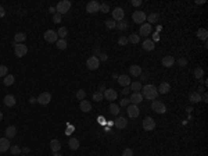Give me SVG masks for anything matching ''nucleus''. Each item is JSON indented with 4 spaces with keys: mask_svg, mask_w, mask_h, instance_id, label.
<instances>
[{
    "mask_svg": "<svg viewBox=\"0 0 208 156\" xmlns=\"http://www.w3.org/2000/svg\"><path fill=\"white\" fill-rule=\"evenodd\" d=\"M203 77H204V70L201 68V67H197V68L194 70V78H197V79H201Z\"/></svg>",
    "mask_w": 208,
    "mask_h": 156,
    "instance_id": "4c0bfd02",
    "label": "nucleus"
},
{
    "mask_svg": "<svg viewBox=\"0 0 208 156\" xmlns=\"http://www.w3.org/2000/svg\"><path fill=\"white\" fill-rule=\"evenodd\" d=\"M129 92H131V89H129V87H125V88H123V89H122V93H123V95H128Z\"/></svg>",
    "mask_w": 208,
    "mask_h": 156,
    "instance_id": "4d7b16f0",
    "label": "nucleus"
},
{
    "mask_svg": "<svg viewBox=\"0 0 208 156\" xmlns=\"http://www.w3.org/2000/svg\"><path fill=\"white\" fill-rule=\"evenodd\" d=\"M28 53V48L24 43H17V46L14 48V54L17 57H24Z\"/></svg>",
    "mask_w": 208,
    "mask_h": 156,
    "instance_id": "0eeeda50",
    "label": "nucleus"
},
{
    "mask_svg": "<svg viewBox=\"0 0 208 156\" xmlns=\"http://www.w3.org/2000/svg\"><path fill=\"white\" fill-rule=\"evenodd\" d=\"M151 29H153V26L150 25L149 22H147V24H142L140 25V35L142 36H147V35L151 34Z\"/></svg>",
    "mask_w": 208,
    "mask_h": 156,
    "instance_id": "aec40b11",
    "label": "nucleus"
},
{
    "mask_svg": "<svg viewBox=\"0 0 208 156\" xmlns=\"http://www.w3.org/2000/svg\"><path fill=\"white\" fill-rule=\"evenodd\" d=\"M25 39H26V34H24V32H18V34L14 35V42L15 43H24Z\"/></svg>",
    "mask_w": 208,
    "mask_h": 156,
    "instance_id": "bb28decb",
    "label": "nucleus"
},
{
    "mask_svg": "<svg viewBox=\"0 0 208 156\" xmlns=\"http://www.w3.org/2000/svg\"><path fill=\"white\" fill-rule=\"evenodd\" d=\"M158 93H162V95H165V93H168V92L171 91V85L168 82H161V85L157 88Z\"/></svg>",
    "mask_w": 208,
    "mask_h": 156,
    "instance_id": "b1692460",
    "label": "nucleus"
},
{
    "mask_svg": "<svg viewBox=\"0 0 208 156\" xmlns=\"http://www.w3.org/2000/svg\"><path fill=\"white\" fill-rule=\"evenodd\" d=\"M49 11H50V13L53 14V15H54V14H55V10H54V7H50V9H49Z\"/></svg>",
    "mask_w": 208,
    "mask_h": 156,
    "instance_id": "680f3d73",
    "label": "nucleus"
},
{
    "mask_svg": "<svg viewBox=\"0 0 208 156\" xmlns=\"http://www.w3.org/2000/svg\"><path fill=\"white\" fill-rule=\"evenodd\" d=\"M100 11H101V13H104V14L110 13V7H108V4H107V3H103V4H100Z\"/></svg>",
    "mask_w": 208,
    "mask_h": 156,
    "instance_id": "37998d69",
    "label": "nucleus"
},
{
    "mask_svg": "<svg viewBox=\"0 0 208 156\" xmlns=\"http://www.w3.org/2000/svg\"><path fill=\"white\" fill-rule=\"evenodd\" d=\"M7 74H9V68H7L6 65L0 64V77H6Z\"/></svg>",
    "mask_w": 208,
    "mask_h": 156,
    "instance_id": "79ce46f5",
    "label": "nucleus"
},
{
    "mask_svg": "<svg viewBox=\"0 0 208 156\" xmlns=\"http://www.w3.org/2000/svg\"><path fill=\"white\" fill-rule=\"evenodd\" d=\"M68 145H69V148H71L72 151H77L78 148H79V141L72 137V138H69V141H68Z\"/></svg>",
    "mask_w": 208,
    "mask_h": 156,
    "instance_id": "c85d7f7f",
    "label": "nucleus"
},
{
    "mask_svg": "<svg viewBox=\"0 0 208 156\" xmlns=\"http://www.w3.org/2000/svg\"><path fill=\"white\" fill-rule=\"evenodd\" d=\"M69 9H71V1L69 0H61V1H58L57 3V7H55V13H58V14H67L68 11H69Z\"/></svg>",
    "mask_w": 208,
    "mask_h": 156,
    "instance_id": "f03ea898",
    "label": "nucleus"
},
{
    "mask_svg": "<svg viewBox=\"0 0 208 156\" xmlns=\"http://www.w3.org/2000/svg\"><path fill=\"white\" fill-rule=\"evenodd\" d=\"M110 112L111 114H114V116H118L119 114V106L115 103H111L110 104Z\"/></svg>",
    "mask_w": 208,
    "mask_h": 156,
    "instance_id": "e433bc0d",
    "label": "nucleus"
},
{
    "mask_svg": "<svg viewBox=\"0 0 208 156\" xmlns=\"http://www.w3.org/2000/svg\"><path fill=\"white\" fill-rule=\"evenodd\" d=\"M143 128H145L146 131H153L154 128H155V121L153 120V117L147 116L143 120Z\"/></svg>",
    "mask_w": 208,
    "mask_h": 156,
    "instance_id": "9b49d317",
    "label": "nucleus"
},
{
    "mask_svg": "<svg viewBox=\"0 0 208 156\" xmlns=\"http://www.w3.org/2000/svg\"><path fill=\"white\" fill-rule=\"evenodd\" d=\"M126 110H128V116L131 117V118H136V117H139V114H140V109L137 107V104H129Z\"/></svg>",
    "mask_w": 208,
    "mask_h": 156,
    "instance_id": "9d476101",
    "label": "nucleus"
},
{
    "mask_svg": "<svg viewBox=\"0 0 208 156\" xmlns=\"http://www.w3.org/2000/svg\"><path fill=\"white\" fill-rule=\"evenodd\" d=\"M142 4V0H132V6L133 7H139Z\"/></svg>",
    "mask_w": 208,
    "mask_h": 156,
    "instance_id": "864d4df0",
    "label": "nucleus"
},
{
    "mask_svg": "<svg viewBox=\"0 0 208 156\" xmlns=\"http://www.w3.org/2000/svg\"><path fill=\"white\" fill-rule=\"evenodd\" d=\"M99 60L106 61L107 60V54H106V53H100V59H99Z\"/></svg>",
    "mask_w": 208,
    "mask_h": 156,
    "instance_id": "6e6d98bb",
    "label": "nucleus"
},
{
    "mask_svg": "<svg viewBox=\"0 0 208 156\" xmlns=\"http://www.w3.org/2000/svg\"><path fill=\"white\" fill-rule=\"evenodd\" d=\"M79 109H81V112L83 113H89L92 110V104H90L89 100H81V103H79Z\"/></svg>",
    "mask_w": 208,
    "mask_h": 156,
    "instance_id": "6ab92c4d",
    "label": "nucleus"
},
{
    "mask_svg": "<svg viewBox=\"0 0 208 156\" xmlns=\"http://www.w3.org/2000/svg\"><path fill=\"white\" fill-rule=\"evenodd\" d=\"M101 91H106V85H101V87H100V92Z\"/></svg>",
    "mask_w": 208,
    "mask_h": 156,
    "instance_id": "0e129e2a",
    "label": "nucleus"
},
{
    "mask_svg": "<svg viewBox=\"0 0 208 156\" xmlns=\"http://www.w3.org/2000/svg\"><path fill=\"white\" fill-rule=\"evenodd\" d=\"M103 98H104V95H103L101 92H96V93H93V100H96V102L103 100Z\"/></svg>",
    "mask_w": 208,
    "mask_h": 156,
    "instance_id": "a18cd8bd",
    "label": "nucleus"
},
{
    "mask_svg": "<svg viewBox=\"0 0 208 156\" xmlns=\"http://www.w3.org/2000/svg\"><path fill=\"white\" fill-rule=\"evenodd\" d=\"M197 36H199L200 39H203V40H207V38H208L207 29H205V28H200L199 32H197Z\"/></svg>",
    "mask_w": 208,
    "mask_h": 156,
    "instance_id": "72a5a7b5",
    "label": "nucleus"
},
{
    "mask_svg": "<svg viewBox=\"0 0 208 156\" xmlns=\"http://www.w3.org/2000/svg\"><path fill=\"white\" fill-rule=\"evenodd\" d=\"M142 46H143V49H145L146 52H151V50H154V48H155L154 40H151V39H145Z\"/></svg>",
    "mask_w": 208,
    "mask_h": 156,
    "instance_id": "a211bd4d",
    "label": "nucleus"
},
{
    "mask_svg": "<svg viewBox=\"0 0 208 156\" xmlns=\"http://www.w3.org/2000/svg\"><path fill=\"white\" fill-rule=\"evenodd\" d=\"M43 36H45V40L49 42V43H55V42L58 40V35H57V32L53 29H47Z\"/></svg>",
    "mask_w": 208,
    "mask_h": 156,
    "instance_id": "39448f33",
    "label": "nucleus"
},
{
    "mask_svg": "<svg viewBox=\"0 0 208 156\" xmlns=\"http://www.w3.org/2000/svg\"><path fill=\"white\" fill-rule=\"evenodd\" d=\"M162 65L164 67H172V65L176 63V60H175L172 56H165V57H162Z\"/></svg>",
    "mask_w": 208,
    "mask_h": 156,
    "instance_id": "4be33fe9",
    "label": "nucleus"
},
{
    "mask_svg": "<svg viewBox=\"0 0 208 156\" xmlns=\"http://www.w3.org/2000/svg\"><path fill=\"white\" fill-rule=\"evenodd\" d=\"M118 84L121 85V87H129L131 85V77L129 75H126V74H123V75H119L118 77Z\"/></svg>",
    "mask_w": 208,
    "mask_h": 156,
    "instance_id": "2eb2a0df",
    "label": "nucleus"
},
{
    "mask_svg": "<svg viewBox=\"0 0 208 156\" xmlns=\"http://www.w3.org/2000/svg\"><path fill=\"white\" fill-rule=\"evenodd\" d=\"M129 104H131V102H129V99H128V98H123V99L119 102V106H122V107H123V106H126V107H128Z\"/></svg>",
    "mask_w": 208,
    "mask_h": 156,
    "instance_id": "8fccbe9b",
    "label": "nucleus"
},
{
    "mask_svg": "<svg viewBox=\"0 0 208 156\" xmlns=\"http://www.w3.org/2000/svg\"><path fill=\"white\" fill-rule=\"evenodd\" d=\"M55 46H57L60 50H64V49H67V40H65V39H58V40L55 42Z\"/></svg>",
    "mask_w": 208,
    "mask_h": 156,
    "instance_id": "f704fd0d",
    "label": "nucleus"
},
{
    "mask_svg": "<svg viewBox=\"0 0 208 156\" xmlns=\"http://www.w3.org/2000/svg\"><path fill=\"white\" fill-rule=\"evenodd\" d=\"M1 120H3V113L0 112V121H1Z\"/></svg>",
    "mask_w": 208,
    "mask_h": 156,
    "instance_id": "69168bd1",
    "label": "nucleus"
},
{
    "mask_svg": "<svg viewBox=\"0 0 208 156\" xmlns=\"http://www.w3.org/2000/svg\"><path fill=\"white\" fill-rule=\"evenodd\" d=\"M61 18H63V15H61V14L55 13L54 15H53V22H55V24H57V22H61Z\"/></svg>",
    "mask_w": 208,
    "mask_h": 156,
    "instance_id": "de8ad7c7",
    "label": "nucleus"
},
{
    "mask_svg": "<svg viewBox=\"0 0 208 156\" xmlns=\"http://www.w3.org/2000/svg\"><path fill=\"white\" fill-rule=\"evenodd\" d=\"M57 35L60 36V39H65L67 38V35H68V31L65 26H61L58 31H57Z\"/></svg>",
    "mask_w": 208,
    "mask_h": 156,
    "instance_id": "c9c22d12",
    "label": "nucleus"
},
{
    "mask_svg": "<svg viewBox=\"0 0 208 156\" xmlns=\"http://www.w3.org/2000/svg\"><path fill=\"white\" fill-rule=\"evenodd\" d=\"M22 156H24V155H22Z\"/></svg>",
    "mask_w": 208,
    "mask_h": 156,
    "instance_id": "338daca9",
    "label": "nucleus"
},
{
    "mask_svg": "<svg viewBox=\"0 0 208 156\" xmlns=\"http://www.w3.org/2000/svg\"><path fill=\"white\" fill-rule=\"evenodd\" d=\"M6 138L7 139H13L15 135H17V127H14V126H10L6 128Z\"/></svg>",
    "mask_w": 208,
    "mask_h": 156,
    "instance_id": "f3484780",
    "label": "nucleus"
},
{
    "mask_svg": "<svg viewBox=\"0 0 208 156\" xmlns=\"http://www.w3.org/2000/svg\"><path fill=\"white\" fill-rule=\"evenodd\" d=\"M10 149V139L0 138V153H4Z\"/></svg>",
    "mask_w": 208,
    "mask_h": 156,
    "instance_id": "dca6fc26",
    "label": "nucleus"
},
{
    "mask_svg": "<svg viewBox=\"0 0 208 156\" xmlns=\"http://www.w3.org/2000/svg\"><path fill=\"white\" fill-rule=\"evenodd\" d=\"M114 126L118 128V130H122V128H125V127L128 126V120L125 118V117L122 116H119L115 118V121H114Z\"/></svg>",
    "mask_w": 208,
    "mask_h": 156,
    "instance_id": "4468645a",
    "label": "nucleus"
},
{
    "mask_svg": "<svg viewBox=\"0 0 208 156\" xmlns=\"http://www.w3.org/2000/svg\"><path fill=\"white\" fill-rule=\"evenodd\" d=\"M132 18H133V21L136 22V24H145L146 18H147V15H146L145 11H135V13L132 14Z\"/></svg>",
    "mask_w": 208,
    "mask_h": 156,
    "instance_id": "423d86ee",
    "label": "nucleus"
},
{
    "mask_svg": "<svg viewBox=\"0 0 208 156\" xmlns=\"http://www.w3.org/2000/svg\"><path fill=\"white\" fill-rule=\"evenodd\" d=\"M6 15V10H4V7H1V6H0V18L1 17H4Z\"/></svg>",
    "mask_w": 208,
    "mask_h": 156,
    "instance_id": "5fc2aeb1",
    "label": "nucleus"
},
{
    "mask_svg": "<svg viewBox=\"0 0 208 156\" xmlns=\"http://www.w3.org/2000/svg\"><path fill=\"white\" fill-rule=\"evenodd\" d=\"M115 28L119 31H126L128 29V22L125 21V20H122V21H118L117 24H115Z\"/></svg>",
    "mask_w": 208,
    "mask_h": 156,
    "instance_id": "473e14b6",
    "label": "nucleus"
},
{
    "mask_svg": "<svg viewBox=\"0 0 208 156\" xmlns=\"http://www.w3.org/2000/svg\"><path fill=\"white\" fill-rule=\"evenodd\" d=\"M189 99H190L191 103H199L200 100H201V95H200L199 92H190L189 93Z\"/></svg>",
    "mask_w": 208,
    "mask_h": 156,
    "instance_id": "a878e982",
    "label": "nucleus"
},
{
    "mask_svg": "<svg viewBox=\"0 0 208 156\" xmlns=\"http://www.w3.org/2000/svg\"><path fill=\"white\" fill-rule=\"evenodd\" d=\"M100 65V60H99L97 56H90L88 60H86V67L90 70V71H94V70L99 68Z\"/></svg>",
    "mask_w": 208,
    "mask_h": 156,
    "instance_id": "20e7f679",
    "label": "nucleus"
},
{
    "mask_svg": "<svg viewBox=\"0 0 208 156\" xmlns=\"http://www.w3.org/2000/svg\"><path fill=\"white\" fill-rule=\"evenodd\" d=\"M178 65H180V67H186L187 65V60L185 59V57H180L178 60Z\"/></svg>",
    "mask_w": 208,
    "mask_h": 156,
    "instance_id": "09e8293b",
    "label": "nucleus"
},
{
    "mask_svg": "<svg viewBox=\"0 0 208 156\" xmlns=\"http://www.w3.org/2000/svg\"><path fill=\"white\" fill-rule=\"evenodd\" d=\"M129 102H131V104H139L140 102H143V96H142L140 92H132Z\"/></svg>",
    "mask_w": 208,
    "mask_h": 156,
    "instance_id": "ddd939ff",
    "label": "nucleus"
},
{
    "mask_svg": "<svg viewBox=\"0 0 208 156\" xmlns=\"http://www.w3.org/2000/svg\"><path fill=\"white\" fill-rule=\"evenodd\" d=\"M201 100H203V102H205V103H207V102H208V96H207V93H204V95L201 96Z\"/></svg>",
    "mask_w": 208,
    "mask_h": 156,
    "instance_id": "13d9d810",
    "label": "nucleus"
},
{
    "mask_svg": "<svg viewBox=\"0 0 208 156\" xmlns=\"http://www.w3.org/2000/svg\"><path fill=\"white\" fill-rule=\"evenodd\" d=\"M139 77H140V82H145L149 79V73H142Z\"/></svg>",
    "mask_w": 208,
    "mask_h": 156,
    "instance_id": "3c124183",
    "label": "nucleus"
},
{
    "mask_svg": "<svg viewBox=\"0 0 208 156\" xmlns=\"http://www.w3.org/2000/svg\"><path fill=\"white\" fill-rule=\"evenodd\" d=\"M146 20H149V24L151 25L153 22H158V20H160V15H158L157 13H151L150 15H147V18Z\"/></svg>",
    "mask_w": 208,
    "mask_h": 156,
    "instance_id": "2f4dec72",
    "label": "nucleus"
},
{
    "mask_svg": "<svg viewBox=\"0 0 208 156\" xmlns=\"http://www.w3.org/2000/svg\"><path fill=\"white\" fill-rule=\"evenodd\" d=\"M3 102H4V104L7 107H13L14 104H15V98H14L13 95H6Z\"/></svg>",
    "mask_w": 208,
    "mask_h": 156,
    "instance_id": "393cba45",
    "label": "nucleus"
},
{
    "mask_svg": "<svg viewBox=\"0 0 208 156\" xmlns=\"http://www.w3.org/2000/svg\"><path fill=\"white\" fill-rule=\"evenodd\" d=\"M112 20L114 21H122V20H125V11L121 7L114 9L112 10Z\"/></svg>",
    "mask_w": 208,
    "mask_h": 156,
    "instance_id": "f8f14e48",
    "label": "nucleus"
},
{
    "mask_svg": "<svg viewBox=\"0 0 208 156\" xmlns=\"http://www.w3.org/2000/svg\"><path fill=\"white\" fill-rule=\"evenodd\" d=\"M122 156H133V151H132L131 148H126V149L122 152Z\"/></svg>",
    "mask_w": 208,
    "mask_h": 156,
    "instance_id": "603ef678",
    "label": "nucleus"
},
{
    "mask_svg": "<svg viewBox=\"0 0 208 156\" xmlns=\"http://www.w3.org/2000/svg\"><path fill=\"white\" fill-rule=\"evenodd\" d=\"M10 151H11V153L15 155V156H18V155H21V153H22L21 148L18 146V145H13V146H10Z\"/></svg>",
    "mask_w": 208,
    "mask_h": 156,
    "instance_id": "ea45409f",
    "label": "nucleus"
},
{
    "mask_svg": "<svg viewBox=\"0 0 208 156\" xmlns=\"http://www.w3.org/2000/svg\"><path fill=\"white\" fill-rule=\"evenodd\" d=\"M142 96L145 98V99L147 100H155L157 99V96L160 95L157 91V88L154 87V85H151V84H147V85H145V88H142Z\"/></svg>",
    "mask_w": 208,
    "mask_h": 156,
    "instance_id": "f257e3e1",
    "label": "nucleus"
},
{
    "mask_svg": "<svg viewBox=\"0 0 208 156\" xmlns=\"http://www.w3.org/2000/svg\"><path fill=\"white\" fill-rule=\"evenodd\" d=\"M50 148L53 152H60L61 149V143H60L58 139H51L50 141Z\"/></svg>",
    "mask_w": 208,
    "mask_h": 156,
    "instance_id": "cd10ccee",
    "label": "nucleus"
},
{
    "mask_svg": "<svg viewBox=\"0 0 208 156\" xmlns=\"http://www.w3.org/2000/svg\"><path fill=\"white\" fill-rule=\"evenodd\" d=\"M86 11H88V13H90V14L100 11V3H99V1H96V0H92V1H89V3L86 4Z\"/></svg>",
    "mask_w": 208,
    "mask_h": 156,
    "instance_id": "1a4fd4ad",
    "label": "nucleus"
},
{
    "mask_svg": "<svg viewBox=\"0 0 208 156\" xmlns=\"http://www.w3.org/2000/svg\"><path fill=\"white\" fill-rule=\"evenodd\" d=\"M118 45H121V46H126V45H128V38L121 36V38L118 39Z\"/></svg>",
    "mask_w": 208,
    "mask_h": 156,
    "instance_id": "49530a36",
    "label": "nucleus"
},
{
    "mask_svg": "<svg viewBox=\"0 0 208 156\" xmlns=\"http://www.w3.org/2000/svg\"><path fill=\"white\" fill-rule=\"evenodd\" d=\"M53 156H63L60 152H53Z\"/></svg>",
    "mask_w": 208,
    "mask_h": 156,
    "instance_id": "e2e57ef3",
    "label": "nucleus"
},
{
    "mask_svg": "<svg viewBox=\"0 0 208 156\" xmlns=\"http://www.w3.org/2000/svg\"><path fill=\"white\" fill-rule=\"evenodd\" d=\"M139 40H140V38H139L137 34H132L131 36L128 38V42H131V43H139Z\"/></svg>",
    "mask_w": 208,
    "mask_h": 156,
    "instance_id": "58836bf2",
    "label": "nucleus"
},
{
    "mask_svg": "<svg viewBox=\"0 0 208 156\" xmlns=\"http://www.w3.org/2000/svg\"><path fill=\"white\" fill-rule=\"evenodd\" d=\"M50 100H51V95L49 92H42V93L36 98V102H38L39 104H43V106H45V104H49Z\"/></svg>",
    "mask_w": 208,
    "mask_h": 156,
    "instance_id": "6e6552de",
    "label": "nucleus"
},
{
    "mask_svg": "<svg viewBox=\"0 0 208 156\" xmlns=\"http://www.w3.org/2000/svg\"><path fill=\"white\" fill-rule=\"evenodd\" d=\"M29 103H36V98H34V96L29 98Z\"/></svg>",
    "mask_w": 208,
    "mask_h": 156,
    "instance_id": "bf43d9fd",
    "label": "nucleus"
},
{
    "mask_svg": "<svg viewBox=\"0 0 208 156\" xmlns=\"http://www.w3.org/2000/svg\"><path fill=\"white\" fill-rule=\"evenodd\" d=\"M129 87H131L129 89H132L133 92H139V91L142 89V88H143V87H142V82H140V81H136V82H131V85H129Z\"/></svg>",
    "mask_w": 208,
    "mask_h": 156,
    "instance_id": "7c9ffc66",
    "label": "nucleus"
},
{
    "mask_svg": "<svg viewBox=\"0 0 208 156\" xmlns=\"http://www.w3.org/2000/svg\"><path fill=\"white\" fill-rule=\"evenodd\" d=\"M14 81H15V78H14L13 74H7L4 77V79H3V82H4V85H7V87H10V85H13Z\"/></svg>",
    "mask_w": 208,
    "mask_h": 156,
    "instance_id": "c756f323",
    "label": "nucleus"
},
{
    "mask_svg": "<svg viewBox=\"0 0 208 156\" xmlns=\"http://www.w3.org/2000/svg\"><path fill=\"white\" fill-rule=\"evenodd\" d=\"M151 109H153L155 113H158V114H164V113H166V106L164 103H162L161 100H153V103H151Z\"/></svg>",
    "mask_w": 208,
    "mask_h": 156,
    "instance_id": "7ed1b4c3",
    "label": "nucleus"
},
{
    "mask_svg": "<svg viewBox=\"0 0 208 156\" xmlns=\"http://www.w3.org/2000/svg\"><path fill=\"white\" fill-rule=\"evenodd\" d=\"M117 96H118V93H117L114 89H106V91H104V98H106L107 100H115Z\"/></svg>",
    "mask_w": 208,
    "mask_h": 156,
    "instance_id": "5701e85b",
    "label": "nucleus"
},
{
    "mask_svg": "<svg viewBox=\"0 0 208 156\" xmlns=\"http://www.w3.org/2000/svg\"><path fill=\"white\" fill-rule=\"evenodd\" d=\"M142 73H143V71H142L140 65L133 64V65H131V67H129V74H131V75H133V77H139Z\"/></svg>",
    "mask_w": 208,
    "mask_h": 156,
    "instance_id": "412c9836",
    "label": "nucleus"
},
{
    "mask_svg": "<svg viewBox=\"0 0 208 156\" xmlns=\"http://www.w3.org/2000/svg\"><path fill=\"white\" fill-rule=\"evenodd\" d=\"M115 24H117V22H115L114 20H107V21H106V26L108 28V29H114Z\"/></svg>",
    "mask_w": 208,
    "mask_h": 156,
    "instance_id": "c03bdc74",
    "label": "nucleus"
},
{
    "mask_svg": "<svg viewBox=\"0 0 208 156\" xmlns=\"http://www.w3.org/2000/svg\"><path fill=\"white\" fill-rule=\"evenodd\" d=\"M85 96H86L85 89H78V92H77V99L78 100H83L85 99Z\"/></svg>",
    "mask_w": 208,
    "mask_h": 156,
    "instance_id": "a19ab883",
    "label": "nucleus"
},
{
    "mask_svg": "<svg viewBox=\"0 0 208 156\" xmlns=\"http://www.w3.org/2000/svg\"><path fill=\"white\" fill-rule=\"evenodd\" d=\"M21 152H24V153H28V152H29V148H28V146L22 148V151H21Z\"/></svg>",
    "mask_w": 208,
    "mask_h": 156,
    "instance_id": "052dcab7",
    "label": "nucleus"
}]
</instances>
